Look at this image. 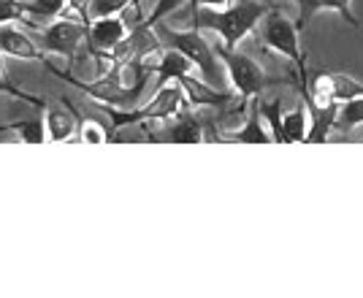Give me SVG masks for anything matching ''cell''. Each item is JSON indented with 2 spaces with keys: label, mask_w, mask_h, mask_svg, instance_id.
<instances>
[{
  "label": "cell",
  "mask_w": 363,
  "mask_h": 298,
  "mask_svg": "<svg viewBox=\"0 0 363 298\" xmlns=\"http://www.w3.org/2000/svg\"><path fill=\"white\" fill-rule=\"evenodd\" d=\"M269 11L266 0H239L228 3L225 9H193V28L212 30L220 35L225 49H236L244 38L257 28L260 16Z\"/></svg>",
  "instance_id": "6da1fadb"
},
{
  "label": "cell",
  "mask_w": 363,
  "mask_h": 298,
  "mask_svg": "<svg viewBox=\"0 0 363 298\" xmlns=\"http://www.w3.org/2000/svg\"><path fill=\"white\" fill-rule=\"evenodd\" d=\"M257 33H260V44L266 49H272V52L282 55L285 60H290V65L296 68V87L303 95L306 82H309V68H306V52L301 46L298 25L290 22L279 9H269L257 22Z\"/></svg>",
  "instance_id": "7a4b0ae2"
},
{
  "label": "cell",
  "mask_w": 363,
  "mask_h": 298,
  "mask_svg": "<svg viewBox=\"0 0 363 298\" xmlns=\"http://www.w3.org/2000/svg\"><path fill=\"white\" fill-rule=\"evenodd\" d=\"M155 33H157L160 44L168 46V49H177V52H182L184 57L190 60V62L196 65L198 74H203V82H206V84L223 89L225 74H223V68H220V57H217V52L209 46V41L203 38L201 30H196V28L171 30L157 22V25H155Z\"/></svg>",
  "instance_id": "3957f363"
},
{
  "label": "cell",
  "mask_w": 363,
  "mask_h": 298,
  "mask_svg": "<svg viewBox=\"0 0 363 298\" xmlns=\"http://www.w3.org/2000/svg\"><path fill=\"white\" fill-rule=\"evenodd\" d=\"M217 57H220V62L225 65L233 92H236L239 98H244V101H250V98L260 95L263 89H269L272 84H296V79H290V76L288 79L269 76L266 74V68H263L255 57H250V55H244V52H236V49L220 46Z\"/></svg>",
  "instance_id": "277c9868"
},
{
  "label": "cell",
  "mask_w": 363,
  "mask_h": 298,
  "mask_svg": "<svg viewBox=\"0 0 363 298\" xmlns=\"http://www.w3.org/2000/svg\"><path fill=\"white\" fill-rule=\"evenodd\" d=\"M55 74L65 79V82H71L74 87H79L84 95H90L95 101H101V104L106 106V109H130V106L138 101V95L144 92V82H138V84H125L122 82V74H120V65H111V71L104 74L101 79H95V82H79L74 79L71 74H65V71H55Z\"/></svg>",
  "instance_id": "5b68a950"
},
{
  "label": "cell",
  "mask_w": 363,
  "mask_h": 298,
  "mask_svg": "<svg viewBox=\"0 0 363 298\" xmlns=\"http://www.w3.org/2000/svg\"><path fill=\"white\" fill-rule=\"evenodd\" d=\"M184 92L177 82H166L160 84L155 98L141 109H108V117L114 131H120L125 125H136V122H150V119H168L177 117L182 109H184Z\"/></svg>",
  "instance_id": "8992f818"
},
{
  "label": "cell",
  "mask_w": 363,
  "mask_h": 298,
  "mask_svg": "<svg viewBox=\"0 0 363 298\" xmlns=\"http://www.w3.org/2000/svg\"><path fill=\"white\" fill-rule=\"evenodd\" d=\"M84 38H87V25L82 19L76 22L68 16H55V22L44 30V46L62 57H74Z\"/></svg>",
  "instance_id": "52a82bcc"
},
{
  "label": "cell",
  "mask_w": 363,
  "mask_h": 298,
  "mask_svg": "<svg viewBox=\"0 0 363 298\" xmlns=\"http://www.w3.org/2000/svg\"><path fill=\"white\" fill-rule=\"evenodd\" d=\"M87 35H90V55L104 62V55L111 52L128 35V25L120 14L95 16L87 25Z\"/></svg>",
  "instance_id": "ba28073f"
},
{
  "label": "cell",
  "mask_w": 363,
  "mask_h": 298,
  "mask_svg": "<svg viewBox=\"0 0 363 298\" xmlns=\"http://www.w3.org/2000/svg\"><path fill=\"white\" fill-rule=\"evenodd\" d=\"M174 82L182 87L187 104L203 106V109H223V106L230 104L233 95H236V92H228V89L212 87V84H206L203 79H198V76H193V74H179Z\"/></svg>",
  "instance_id": "9c48e42d"
},
{
  "label": "cell",
  "mask_w": 363,
  "mask_h": 298,
  "mask_svg": "<svg viewBox=\"0 0 363 298\" xmlns=\"http://www.w3.org/2000/svg\"><path fill=\"white\" fill-rule=\"evenodd\" d=\"M220 141H233V144H272V133L263 125V117L257 111V95L250 98V114L236 131H228L220 136Z\"/></svg>",
  "instance_id": "30bf717a"
},
{
  "label": "cell",
  "mask_w": 363,
  "mask_h": 298,
  "mask_svg": "<svg viewBox=\"0 0 363 298\" xmlns=\"http://www.w3.org/2000/svg\"><path fill=\"white\" fill-rule=\"evenodd\" d=\"M163 141H171V144H201V141H206V122H201L196 114L182 109L177 119H174V125L163 133Z\"/></svg>",
  "instance_id": "8fae6325"
},
{
  "label": "cell",
  "mask_w": 363,
  "mask_h": 298,
  "mask_svg": "<svg viewBox=\"0 0 363 298\" xmlns=\"http://www.w3.org/2000/svg\"><path fill=\"white\" fill-rule=\"evenodd\" d=\"M298 3V30L312 19L315 14H320V11H333V14H339L347 25H352V28H358L361 22H358V16L350 11V3L352 0H296Z\"/></svg>",
  "instance_id": "7c38bea8"
},
{
  "label": "cell",
  "mask_w": 363,
  "mask_h": 298,
  "mask_svg": "<svg viewBox=\"0 0 363 298\" xmlns=\"http://www.w3.org/2000/svg\"><path fill=\"white\" fill-rule=\"evenodd\" d=\"M46 114V136L49 141H65L71 138L76 131V111L71 109V104L65 101L62 106H44Z\"/></svg>",
  "instance_id": "4fadbf2b"
},
{
  "label": "cell",
  "mask_w": 363,
  "mask_h": 298,
  "mask_svg": "<svg viewBox=\"0 0 363 298\" xmlns=\"http://www.w3.org/2000/svg\"><path fill=\"white\" fill-rule=\"evenodd\" d=\"M0 52L19 60H44V55L35 49V44L22 30L9 28V25H0Z\"/></svg>",
  "instance_id": "5bb4252c"
},
{
  "label": "cell",
  "mask_w": 363,
  "mask_h": 298,
  "mask_svg": "<svg viewBox=\"0 0 363 298\" xmlns=\"http://www.w3.org/2000/svg\"><path fill=\"white\" fill-rule=\"evenodd\" d=\"M309 133V109L298 104L290 111H282V144H301Z\"/></svg>",
  "instance_id": "9a60e30c"
},
{
  "label": "cell",
  "mask_w": 363,
  "mask_h": 298,
  "mask_svg": "<svg viewBox=\"0 0 363 298\" xmlns=\"http://www.w3.org/2000/svg\"><path fill=\"white\" fill-rule=\"evenodd\" d=\"M363 125V95L361 98H350L342 101L336 109V122H333V131L336 133H350L355 128Z\"/></svg>",
  "instance_id": "2e32d148"
},
{
  "label": "cell",
  "mask_w": 363,
  "mask_h": 298,
  "mask_svg": "<svg viewBox=\"0 0 363 298\" xmlns=\"http://www.w3.org/2000/svg\"><path fill=\"white\" fill-rule=\"evenodd\" d=\"M257 111L263 117V125L269 128L272 133V144H282V101L274 98V101H263L257 95Z\"/></svg>",
  "instance_id": "e0dca14e"
},
{
  "label": "cell",
  "mask_w": 363,
  "mask_h": 298,
  "mask_svg": "<svg viewBox=\"0 0 363 298\" xmlns=\"http://www.w3.org/2000/svg\"><path fill=\"white\" fill-rule=\"evenodd\" d=\"M68 6V0H25V14L35 19H55L62 14V9Z\"/></svg>",
  "instance_id": "ac0fdd59"
},
{
  "label": "cell",
  "mask_w": 363,
  "mask_h": 298,
  "mask_svg": "<svg viewBox=\"0 0 363 298\" xmlns=\"http://www.w3.org/2000/svg\"><path fill=\"white\" fill-rule=\"evenodd\" d=\"M11 131H16V133L22 136L25 141H30V144H41L44 141V119L33 117V119H22V122H14V125H9Z\"/></svg>",
  "instance_id": "d6986e66"
},
{
  "label": "cell",
  "mask_w": 363,
  "mask_h": 298,
  "mask_svg": "<svg viewBox=\"0 0 363 298\" xmlns=\"http://www.w3.org/2000/svg\"><path fill=\"white\" fill-rule=\"evenodd\" d=\"M138 0H90V19L95 16H111V14H122L128 6H133Z\"/></svg>",
  "instance_id": "ffe728a7"
},
{
  "label": "cell",
  "mask_w": 363,
  "mask_h": 298,
  "mask_svg": "<svg viewBox=\"0 0 363 298\" xmlns=\"http://www.w3.org/2000/svg\"><path fill=\"white\" fill-rule=\"evenodd\" d=\"M25 16V0H0V25H11Z\"/></svg>",
  "instance_id": "44dd1931"
},
{
  "label": "cell",
  "mask_w": 363,
  "mask_h": 298,
  "mask_svg": "<svg viewBox=\"0 0 363 298\" xmlns=\"http://www.w3.org/2000/svg\"><path fill=\"white\" fill-rule=\"evenodd\" d=\"M82 141H90V144H104V141H108V133L98 125V122H92V119H87L84 125H82Z\"/></svg>",
  "instance_id": "7402d4cb"
},
{
  "label": "cell",
  "mask_w": 363,
  "mask_h": 298,
  "mask_svg": "<svg viewBox=\"0 0 363 298\" xmlns=\"http://www.w3.org/2000/svg\"><path fill=\"white\" fill-rule=\"evenodd\" d=\"M190 3V9H198V6H203V9H225L230 0H187Z\"/></svg>",
  "instance_id": "603a6c76"
}]
</instances>
